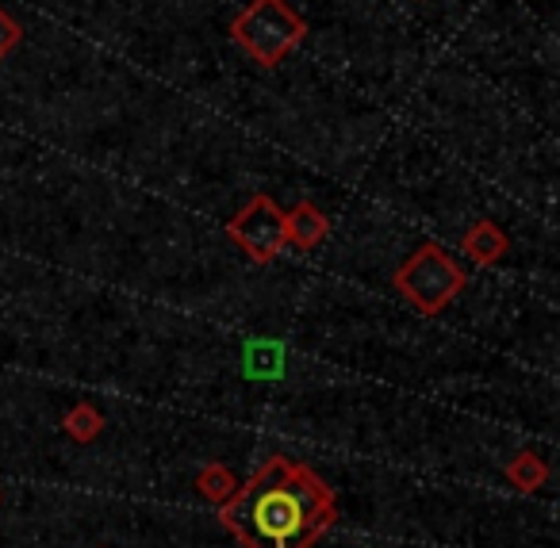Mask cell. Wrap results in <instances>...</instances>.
<instances>
[{
  "label": "cell",
  "mask_w": 560,
  "mask_h": 548,
  "mask_svg": "<svg viewBox=\"0 0 560 548\" xmlns=\"http://www.w3.org/2000/svg\"><path fill=\"white\" fill-rule=\"evenodd\" d=\"M223 529L242 548H315L338 522V494L312 464L269 456L219 506Z\"/></svg>",
  "instance_id": "cell-1"
},
{
  "label": "cell",
  "mask_w": 560,
  "mask_h": 548,
  "mask_svg": "<svg viewBox=\"0 0 560 548\" xmlns=\"http://www.w3.org/2000/svg\"><path fill=\"white\" fill-rule=\"evenodd\" d=\"M304 35H307L304 16L292 9L289 0H249L231 24V39L261 70H272V66L284 62L304 43Z\"/></svg>",
  "instance_id": "cell-2"
},
{
  "label": "cell",
  "mask_w": 560,
  "mask_h": 548,
  "mask_svg": "<svg viewBox=\"0 0 560 548\" xmlns=\"http://www.w3.org/2000/svg\"><path fill=\"white\" fill-rule=\"evenodd\" d=\"M392 284H396V292L404 295L419 315H442V311L465 292L468 277L442 246L427 242V246H419L399 265Z\"/></svg>",
  "instance_id": "cell-3"
},
{
  "label": "cell",
  "mask_w": 560,
  "mask_h": 548,
  "mask_svg": "<svg viewBox=\"0 0 560 548\" xmlns=\"http://www.w3.org/2000/svg\"><path fill=\"white\" fill-rule=\"evenodd\" d=\"M231 242L257 265H269L284 254V211L277 208V200L265 193H257L238 215L226 223Z\"/></svg>",
  "instance_id": "cell-4"
},
{
  "label": "cell",
  "mask_w": 560,
  "mask_h": 548,
  "mask_svg": "<svg viewBox=\"0 0 560 548\" xmlns=\"http://www.w3.org/2000/svg\"><path fill=\"white\" fill-rule=\"evenodd\" d=\"M327 238H330V219L312 200H300L292 211H284V246L300 249V254H312Z\"/></svg>",
  "instance_id": "cell-5"
},
{
  "label": "cell",
  "mask_w": 560,
  "mask_h": 548,
  "mask_svg": "<svg viewBox=\"0 0 560 548\" xmlns=\"http://www.w3.org/2000/svg\"><path fill=\"white\" fill-rule=\"evenodd\" d=\"M460 249H465L472 265H480V269H491V265H499L506 257V249H511V238H506L503 226L491 223V219H476V223L468 226Z\"/></svg>",
  "instance_id": "cell-6"
},
{
  "label": "cell",
  "mask_w": 560,
  "mask_h": 548,
  "mask_svg": "<svg viewBox=\"0 0 560 548\" xmlns=\"http://www.w3.org/2000/svg\"><path fill=\"white\" fill-rule=\"evenodd\" d=\"M503 476H506V483H511L514 491L534 494V491H541V487L549 483V460H545V456H537V453H529V448H522V453H514L511 460H506Z\"/></svg>",
  "instance_id": "cell-7"
},
{
  "label": "cell",
  "mask_w": 560,
  "mask_h": 548,
  "mask_svg": "<svg viewBox=\"0 0 560 548\" xmlns=\"http://www.w3.org/2000/svg\"><path fill=\"white\" fill-rule=\"evenodd\" d=\"M196 491H200V499L211 502V506H223V502L238 491V479H234V471L223 468V464H203V468L196 471Z\"/></svg>",
  "instance_id": "cell-8"
},
{
  "label": "cell",
  "mask_w": 560,
  "mask_h": 548,
  "mask_svg": "<svg viewBox=\"0 0 560 548\" xmlns=\"http://www.w3.org/2000/svg\"><path fill=\"white\" fill-rule=\"evenodd\" d=\"M62 430L70 433V438L78 441V445H89V441L101 438L104 415L93 407V403H73V407L66 410V418H62Z\"/></svg>",
  "instance_id": "cell-9"
},
{
  "label": "cell",
  "mask_w": 560,
  "mask_h": 548,
  "mask_svg": "<svg viewBox=\"0 0 560 548\" xmlns=\"http://www.w3.org/2000/svg\"><path fill=\"white\" fill-rule=\"evenodd\" d=\"M20 43H24V27H20V20L0 9V62H4Z\"/></svg>",
  "instance_id": "cell-10"
}]
</instances>
